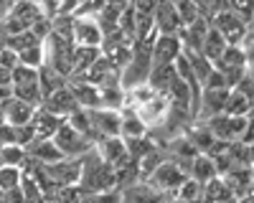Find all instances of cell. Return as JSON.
I'll return each mask as SVG.
<instances>
[{
    "label": "cell",
    "instance_id": "1",
    "mask_svg": "<svg viewBox=\"0 0 254 203\" xmlns=\"http://www.w3.org/2000/svg\"><path fill=\"white\" fill-rule=\"evenodd\" d=\"M79 191L84 196H94V193H110L117 191V180H115V168L107 165L97 150L87 152L81 157V175H79Z\"/></svg>",
    "mask_w": 254,
    "mask_h": 203
},
{
    "label": "cell",
    "instance_id": "2",
    "mask_svg": "<svg viewBox=\"0 0 254 203\" xmlns=\"http://www.w3.org/2000/svg\"><path fill=\"white\" fill-rule=\"evenodd\" d=\"M41 18H44V13H41L38 3H13L8 15L3 18V23H0V31L5 33V38L26 33V31H31L38 23Z\"/></svg>",
    "mask_w": 254,
    "mask_h": 203
},
{
    "label": "cell",
    "instance_id": "3",
    "mask_svg": "<svg viewBox=\"0 0 254 203\" xmlns=\"http://www.w3.org/2000/svg\"><path fill=\"white\" fill-rule=\"evenodd\" d=\"M74 44L64 41L59 36H49L44 44V53H46V66H51L56 74H61L64 79H69L74 71Z\"/></svg>",
    "mask_w": 254,
    "mask_h": 203
},
{
    "label": "cell",
    "instance_id": "4",
    "mask_svg": "<svg viewBox=\"0 0 254 203\" xmlns=\"http://www.w3.org/2000/svg\"><path fill=\"white\" fill-rule=\"evenodd\" d=\"M211 28L219 31L229 46H242L244 38L249 36V26L244 23V20L229 8V3H224V8L214 15V20H211Z\"/></svg>",
    "mask_w": 254,
    "mask_h": 203
},
{
    "label": "cell",
    "instance_id": "5",
    "mask_svg": "<svg viewBox=\"0 0 254 203\" xmlns=\"http://www.w3.org/2000/svg\"><path fill=\"white\" fill-rule=\"evenodd\" d=\"M186 180H188V178H186V173L181 170L178 162H176L173 157H165L160 165L155 168V173L147 178L145 183H150L155 191H160V193H165V196H171V198H173Z\"/></svg>",
    "mask_w": 254,
    "mask_h": 203
},
{
    "label": "cell",
    "instance_id": "6",
    "mask_svg": "<svg viewBox=\"0 0 254 203\" xmlns=\"http://www.w3.org/2000/svg\"><path fill=\"white\" fill-rule=\"evenodd\" d=\"M51 142H54L56 150L66 157V160H79V157H84L87 152L94 150V145H92L89 140H84L79 132H74V130L66 125V119H64V125L56 130V135L51 137Z\"/></svg>",
    "mask_w": 254,
    "mask_h": 203
},
{
    "label": "cell",
    "instance_id": "7",
    "mask_svg": "<svg viewBox=\"0 0 254 203\" xmlns=\"http://www.w3.org/2000/svg\"><path fill=\"white\" fill-rule=\"evenodd\" d=\"M183 53V44L178 36H155L153 41V69L171 66Z\"/></svg>",
    "mask_w": 254,
    "mask_h": 203
},
{
    "label": "cell",
    "instance_id": "8",
    "mask_svg": "<svg viewBox=\"0 0 254 203\" xmlns=\"http://www.w3.org/2000/svg\"><path fill=\"white\" fill-rule=\"evenodd\" d=\"M132 112L140 117V122H142L147 130H153V127H158L160 122L168 117V112H171V102H168L165 94H155L150 102H145V104H140Z\"/></svg>",
    "mask_w": 254,
    "mask_h": 203
},
{
    "label": "cell",
    "instance_id": "9",
    "mask_svg": "<svg viewBox=\"0 0 254 203\" xmlns=\"http://www.w3.org/2000/svg\"><path fill=\"white\" fill-rule=\"evenodd\" d=\"M92 119V127L102 140H110V137H120V125H122V114L112 112V109H92L87 112Z\"/></svg>",
    "mask_w": 254,
    "mask_h": 203
},
{
    "label": "cell",
    "instance_id": "10",
    "mask_svg": "<svg viewBox=\"0 0 254 203\" xmlns=\"http://www.w3.org/2000/svg\"><path fill=\"white\" fill-rule=\"evenodd\" d=\"M153 23H155L158 36H178L183 28L178 20V13H176V3H155Z\"/></svg>",
    "mask_w": 254,
    "mask_h": 203
},
{
    "label": "cell",
    "instance_id": "11",
    "mask_svg": "<svg viewBox=\"0 0 254 203\" xmlns=\"http://www.w3.org/2000/svg\"><path fill=\"white\" fill-rule=\"evenodd\" d=\"M120 201L122 203H171V196H165L160 191H155L150 183H135V186L120 191Z\"/></svg>",
    "mask_w": 254,
    "mask_h": 203
},
{
    "label": "cell",
    "instance_id": "12",
    "mask_svg": "<svg viewBox=\"0 0 254 203\" xmlns=\"http://www.w3.org/2000/svg\"><path fill=\"white\" fill-rule=\"evenodd\" d=\"M74 46L79 49H99L102 31L94 18H74Z\"/></svg>",
    "mask_w": 254,
    "mask_h": 203
},
{
    "label": "cell",
    "instance_id": "13",
    "mask_svg": "<svg viewBox=\"0 0 254 203\" xmlns=\"http://www.w3.org/2000/svg\"><path fill=\"white\" fill-rule=\"evenodd\" d=\"M49 178L56 186H79V175H81V157L79 160H61L56 165H44Z\"/></svg>",
    "mask_w": 254,
    "mask_h": 203
},
{
    "label": "cell",
    "instance_id": "14",
    "mask_svg": "<svg viewBox=\"0 0 254 203\" xmlns=\"http://www.w3.org/2000/svg\"><path fill=\"white\" fill-rule=\"evenodd\" d=\"M41 107H44L46 112H51V114H56L59 119H66L69 114H74L79 109L76 107V99H74V94L69 89V84L64 87V89H59V92H54L51 97H46Z\"/></svg>",
    "mask_w": 254,
    "mask_h": 203
},
{
    "label": "cell",
    "instance_id": "15",
    "mask_svg": "<svg viewBox=\"0 0 254 203\" xmlns=\"http://www.w3.org/2000/svg\"><path fill=\"white\" fill-rule=\"evenodd\" d=\"M3 122L10 127H23V125H31V119L36 114V107L26 104V102H18V99H8L3 107Z\"/></svg>",
    "mask_w": 254,
    "mask_h": 203
},
{
    "label": "cell",
    "instance_id": "16",
    "mask_svg": "<svg viewBox=\"0 0 254 203\" xmlns=\"http://www.w3.org/2000/svg\"><path fill=\"white\" fill-rule=\"evenodd\" d=\"M94 150H97V155L107 162V165H112V168H117L120 162H125L127 157V145H125V140L122 137H110V140H102V142H97L94 145Z\"/></svg>",
    "mask_w": 254,
    "mask_h": 203
},
{
    "label": "cell",
    "instance_id": "17",
    "mask_svg": "<svg viewBox=\"0 0 254 203\" xmlns=\"http://www.w3.org/2000/svg\"><path fill=\"white\" fill-rule=\"evenodd\" d=\"M252 168H231L229 173L221 175V180L226 183V188L231 191V196H234V201L249 196L252 191Z\"/></svg>",
    "mask_w": 254,
    "mask_h": 203
},
{
    "label": "cell",
    "instance_id": "18",
    "mask_svg": "<svg viewBox=\"0 0 254 203\" xmlns=\"http://www.w3.org/2000/svg\"><path fill=\"white\" fill-rule=\"evenodd\" d=\"M61 125H64V119H59L56 114L46 112L44 107H38L36 114H33V119H31V127L36 132V140H51Z\"/></svg>",
    "mask_w": 254,
    "mask_h": 203
},
{
    "label": "cell",
    "instance_id": "19",
    "mask_svg": "<svg viewBox=\"0 0 254 203\" xmlns=\"http://www.w3.org/2000/svg\"><path fill=\"white\" fill-rule=\"evenodd\" d=\"M26 152H28L31 160L41 162V165H56V162L66 160L56 150V145H54L51 140H36V142H31V145L26 148Z\"/></svg>",
    "mask_w": 254,
    "mask_h": 203
},
{
    "label": "cell",
    "instance_id": "20",
    "mask_svg": "<svg viewBox=\"0 0 254 203\" xmlns=\"http://www.w3.org/2000/svg\"><path fill=\"white\" fill-rule=\"evenodd\" d=\"M168 102H171V107L178 109V112H186L190 117V102H193V87H188L186 81H181L176 76V81L171 84V89L165 92Z\"/></svg>",
    "mask_w": 254,
    "mask_h": 203
},
{
    "label": "cell",
    "instance_id": "21",
    "mask_svg": "<svg viewBox=\"0 0 254 203\" xmlns=\"http://www.w3.org/2000/svg\"><path fill=\"white\" fill-rule=\"evenodd\" d=\"M69 89L76 99V107L84 109V112H92V109H99V89L92 87V84H71L69 81Z\"/></svg>",
    "mask_w": 254,
    "mask_h": 203
},
{
    "label": "cell",
    "instance_id": "22",
    "mask_svg": "<svg viewBox=\"0 0 254 203\" xmlns=\"http://www.w3.org/2000/svg\"><path fill=\"white\" fill-rule=\"evenodd\" d=\"M69 84V79H64L61 74H56L51 66H41L38 69V89H41V97H51L54 92H59V89H64V87H66Z\"/></svg>",
    "mask_w": 254,
    "mask_h": 203
},
{
    "label": "cell",
    "instance_id": "23",
    "mask_svg": "<svg viewBox=\"0 0 254 203\" xmlns=\"http://www.w3.org/2000/svg\"><path fill=\"white\" fill-rule=\"evenodd\" d=\"M188 178L196 180V183H201V186H206L208 180L219 178L214 160H211L208 155H196L193 160H190V175H188Z\"/></svg>",
    "mask_w": 254,
    "mask_h": 203
},
{
    "label": "cell",
    "instance_id": "24",
    "mask_svg": "<svg viewBox=\"0 0 254 203\" xmlns=\"http://www.w3.org/2000/svg\"><path fill=\"white\" fill-rule=\"evenodd\" d=\"M122 125H120V137L122 140H140L147 137V127L140 122V117L132 109H122Z\"/></svg>",
    "mask_w": 254,
    "mask_h": 203
},
{
    "label": "cell",
    "instance_id": "25",
    "mask_svg": "<svg viewBox=\"0 0 254 203\" xmlns=\"http://www.w3.org/2000/svg\"><path fill=\"white\" fill-rule=\"evenodd\" d=\"M226 49H229L226 38H224L219 31L208 28V33H206V38H203V46H201V53L211 61V64H216V61L224 56V51H226Z\"/></svg>",
    "mask_w": 254,
    "mask_h": 203
},
{
    "label": "cell",
    "instance_id": "26",
    "mask_svg": "<svg viewBox=\"0 0 254 203\" xmlns=\"http://www.w3.org/2000/svg\"><path fill=\"white\" fill-rule=\"evenodd\" d=\"M66 125H69L74 132H79L84 140H89L92 145H97V142H99V135L94 132L92 119H89V114L84 112V109H76L74 114H69V117H66Z\"/></svg>",
    "mask_w": 254,
    "mask_h": 203
},
{
    "label": "cell",
    "instance_id": "27",
    "mask_svg": "<svg viewBox=\"0 0 254 203\" xmlns=\"http://www.w3.org/2000/svg\"><path fill=\"white\" fill-rule=\"evenodd\" d=\"M99 109L122 112L125 109V89L122 87H102L99 89Z\"/></svg>",
    "mask_w": 254,
    "mask_h": 203
},
{
    "label": "cell",
    "instance_id": "28",
    "mask_svg": "<svg viewBox=\"0 0 254 203\" xmlns=\"http://www.w3.org/2000/svg\"><path fill=\"white\" fill-rule=\"evenodd\" d=\"M102 56V51L99 49H74V71H71V76H84L89 69H92V64ZM69 76V79H71Z\"/></svg>",
    "mask_w": 254,
    "mask_h": 203
},
{
    "label": "cell",
    "instance_id": "29",
    "mask_svg": "<svg viewBox=\"0 0 254 203\" xmlns=\"http://www.w3.org/2000/svg\"><path fill=\"white\" fill-rule=\"evenodd\" d=\"M249 112H252V102L242 92L231 89L229 99H226V107H224V114L226 117H249Z\"/></svg>",
    "mask_w": 254,
    "mask_h": 203
},
{
    "label": "cell",
    "instance_id": "30",
    "mask_svg": "<svg viewBox=\"0 0 254 203\" xmlns=\"http://www.w3.org/2000/svg\"><path fill=\"white\" fill-rule=\"evenodd\" d=\"M186 53V58L190 61V69H193V76H196V81L203 87V81L208 79V74L214 71V64L203 56V53H198V51H183Z\"/></svg>",
    "mask_w": 254,
    "mask_h": 203
},
{
    "label": "cell",
    "instance_id": "31",
    "mask_svg": "<svg viewBox=\"0 0 254 203\" xmlns=\"http://www.w3.org/2000/svg\"><path fill=\"white\" fill-rule=\"evenodd\" d=\"M0 160L5 168H23V162L28 160V152L18 145H3L0 148Z\"/></svg>",
    "mask_w": 254,
    "mask_h": 203
},
{
    "label": "cell",
    "instance_id": "32",
    "mask_svg": "<svg viewBox=\"0 0 254 203\" xmlns=\"http://www.w3.org/2000/svg\"><path fill=\"white\" fill-rule=\"evenodd\" d=\"M168 157V152L165 150H153L150 155H145L140 162H137V173H140V180H147L153 173H155V168L160 165V162Z\"/></svg>",
    "mask_w": 254,
    "mask_h": 203
},
{
    "label": "cell",
    "instance_id": "33",
    "mask_svg": "<svg viewBox=\"0 0 254 203\" xmlns=\"http://www.w3.org/2000/svg\"><path fill=\"white\" fill-rule=\"evenodd\" d=\"M18 64L20 66H28V69H41L46 64V53H44V46H31L26 51H20L18 53Z\"/></svg>",
    "mask_w": 254,
    "mask_h": 203
},
{
    "label": "cell",
    "instance_id": "34",
    "mask_svg": "<svg viewBox=\"0 0 254 203\" xmlns=\"http://www.w3.org/2000/svg\"><path fill=\"white\" fill-rule=\"evenodd\" d=\"M176 198H181V201H186V203H201V198H203V186L188 178L183 186L178 188Z\"/></svg>",
    "mask_w": 254,
    "mask_h": 203
},
{
    "label": "cell",
    "instance_id": "35",
    "mask_svg": "<svg viewBox=\"0 0 254 203\" xmlns=\"http://www.w3.org/2000/svg\"><path fill=\"white\" fill-rule=\"evenodd\" d=\"M20 178H23V170H20V168H5L3 165V168H0V191L8 193V191L18 188Z\"/></svg>",
    "mask_w": 254,
    "mask_h": 203
},
{
    "label": "cell",
    "instance_id": "36",
    "mask_svg": "<svg viewBox=\"0 0 254 203\" xmlns=\"http://www.w3.org/2000/svg\"><path fill=\"white\" fill-rule=\"evenodd\" d=\"M176 13H178V20L181 26H190L193 20H198V8L196 3H188V0H183V3H176Z\"/></svg>",
    "mask_w": 254,
    "mask_h": 203
},
{
    "label": "cell",
    "instance_id": "37",
    "mask_svg": "<svg viewBox=\"0 0 254 203\" xmlns=\"http://www.w3.org/2000/svg\"><path fill=\"white\" fill-rule=\"evenodd\" d=\"M38 81V71L28 69V66H15L13 69V87H26V84H36Z\"/></svg>",
    "mask_w": 254,
    "mask_h": 203
},
{
    "label": "cell",
    "instance_id": "38",
    "mask_svg": "<svg viewBox=\"0 0 254 203\" xmlns=\"http://www.w3.org/2000/svg\"><path fill=\"white\" fill-rule=\"evenodd\" d=\"M242 53H244V64H247V71L254 69V31L249 28V36L244 38L242 44Z\"/></svg>",
    "mask_w": 254,
    "mask_h": 203
},
{
    "label": "cell",
    "instance_id": "39",
    "mask_svg": "<svg viewBox=\"0 0 254 203\" xmlns=\"http://www.w3.org/2000/svg\"><path fill=\"white\" fill-rule=\"evenodd\" d=\"M81 203H122L120 201V191H110V193H94V196H84Z\"/></svg>",
    "mask_w": 254,
    "mask_h": 203
},
{
    "label": "cell",
    "instance_id": "40",
    "mask_svg": "<svg viewBox=\"0 0 254 203\" xmlns=\"http://www.w3.org/2000/svg\"><path fill=\"white\" fill-rule=\"evenodd\" d=\"M0 66L8 69V71H13V69L18 66V53L3 46V49H0Z\"/></svg>",
    "mask_w": 254,
    "mask_h": 203
},
{
    "label": "cell",
    "instance_id": "41",
    "mask_svg": "<svg viewBox=\"0 0 254 203\" xmlns=\"http://www.w3.org/2000/svg\"><path fill=\"white\" fill-rule=\"evenodd\" d=\"M0 87L13 89V71H8V69H3V66H0Z\"/></svg>",
    "mask_w": 254,
    "mask_h": 203
},
{
    "label": "cell",
    "instance_id": "42",
    "mask_svg": "<svg viewBox=\"0 0 254 203\" xmlns=\"http://www.w3.org/2000/svg\"><path fill=\"white\" fill-rule=\"evenodd\" d=\"M237 203H254V196H252V193H249V196H244V198H239V201H237Z\"/></svg>",
    "mask_w": 254,
    "mask_h": 203
},
{
    "label": "cell",
    "instance_id": "43",
    "mask_svg": "<svg viewBox=\"0 0 254 203\" xmlns=\"http://www.w3.org/2000/svg\"><path fill=\"white\" fill-rule=\"evenodd\" d=\"M171 203H186V201H181V198H176V196H173V198H171Z\"/></svg>",
    "mask_w": 254,
    "mask_h": 203
},
{
    "label": "cell",
    "instance_id": "44",
    "mask_svg": "<svg viewBox=\"0 0 254 203\" xmlns=\"http://www.w3.org/2000/svg\"><path fill=\"white\" fill-rule=\"evenodd\" d=\"M247 74H249V79H252V84H254V69H252V71H247Z\"/></svg>",
    "mask_w": 254,
    "mask_h": 203
},
{
    "label": "cell",
    "instance_id": "45",
    "mask_svg": "<svg viewBox=\"0 0 254 203\" xmlns=\"http://www.w3.org/2000/svg\"><path fill=\"white\" fill-rule=\"evenodd\" d=\"M0 148H3V145H0Z\"/></svg>",
    "mask_w": 254,
    "mask_h": 203
}]
</instances>
